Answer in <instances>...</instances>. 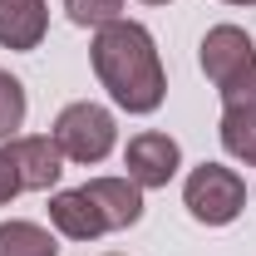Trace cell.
<instances>
[{
	"label": "cell",
	"instance_id": "cell-1",
	"mask_svg": "<svg viewBox=\"0 0 256 256\" xmlns=\"http://www.w3.org/2000/svg\"><path fill=\"white\" fill-rule=\"evenodd\" d=\"M89 64L94 79L108 89V98L124 114H158L168 98V74H162V54L148 25L138 20H114L94 30L89 40Z\"/></svg>",
	"mask_w": 256,
	"mask_h": 256
},
{
	"label": "cell",
	"instance_id": "cell-2",
	"mask_svg": "<svg viewBox=\"0 0 256 256\" xmlns=\"http://www.w3.org/2000/svg\"><path fill=\"white\" fill-rule=\"evenodd\" d=\"M50 138L60 143L64 162L94 168V162H104L118 148V118H114V108H104L94 98H74V104H64L60 114H54Z\"/></svg>",
	"mask_w": 256,
	"mask_h": 256
},
{
	"label": "cell",
	"instance_id": "cell-3",
	"mask_svg": "<svg viewBox=\"0 0 256 256\" xmlns=\"http://www.w3.org/2000/svg\"><path fill=\"white\" fill-rule=\"evenodd\" d=\"M182 207L202 226H232L246 212V178L226 162H197L182 178Z\"/></svg>",
	"mask_w": 256,
	"mask_h": 256
},
{
	"label": "cell",
	"instance_id": "cell-4",
	"mask_svg": "<svg viewBox=\"0 0 256 256\" xmlns=\"http://www.w3.org/2000/svg\"><path fill=\"white\" fill-rule=\"evenodd\" d=\"M124 178H133L143 192L153 188H168L172 178H178V168H182V148H178V138L172 133H158V128H143V133H133L124 148Z\"/></svg>",
	"mask_w": 256,
	"mask_h": 256
},
{
	"label": "cell",
	"instance_id": "cell-5",
	"mask_svg": "<svg viewBox=\"0 0 256 256\" xmlns=\"http://www.w3.org/2000/svg\"><path fill=\"white\" fill-rule=\"evenodd\" d=\"M197 64L212 79V89H222V84H232L236 74H246L256 64V40L242 25H212L197 44Z\"/></svg>",
	"mask_w": 256,
	"mask_h": 256
},
{
	"label": "cell",
	"instance_id": "cell-6",
	"mask_svg": "<svg viewBox=\"0 0 256 256\" xmlns=\"http://www.w3.org/2000/svg\"><path fill=\"white\" fill-rule=\"evenodd\" d=\"M5 148H10V158H15V168H20L25 192H50V188H60V178H64V153H60V143H54L50 133H15Z\"/></svg>",
	"mask_w": 256,
	"mask_h": 256
},
{
	"label": "cell",
	"instance_id": "cell-7",
	"mask_svg": "<svg viewBox=\"0 0 256 256\" xmlns=\"http://www.w3.org/2000/svg\"><path fill=\"white\" fill-rule=\"evenodd\" d=\"M50 226L60 236H69V242H98V236H108V222H104L98 202L84 188H60L50 197Z\"/></svg>",
	"mask_w": 256,
	"mask_h": 256
},
{
	"label": "cell",
	"instance_id": "cell-8",
	"mask_svg": "<svg viewBox=\"0 0 256 256\" xmlns=\"http://www.w3.org/2000/svg\"><path fill=\"white\" fill-rule=\"evenodd\" d=\"M50 34V5L44 0H0V50L30 54Z\"/></svg>",
	"mask_w": 256,
	"mask_h": 256
},
{
	"label": "cell",
	"instance_id": "cell-9",
	"mask_svg": "<svg viewBox=\"0 0 256 256\" xmlns=\"http://www.w3.org/2000/svg\"><path fill=\"white\" fill-rule=\"evenodd\" d=\"M84 192L98 202L108 232H128V226L143 222V188H138L133 178H89Z\"/></svg>",
	"mask_w": 256,
	"mask_h": 256
},
{
	"label": "cell",
	"instance_id": "cell-10",
	"mask_svg": "<svg viewBox=\"0 0 256 256\" xmlns=\"http://www.w3.org/2000/svg\"><path fill=\"white\" fill-rule=\"evenodd\" d=\"M217 138H222L226 158L256 168V108H252V104H232V108H222Z\"/></svg>",
	"mask_w": 256,
	"mask_h": 256
},
{
	"label": "cell",
	"instance_id": "cell-11",
	"mask_svg": "<svg viewBox=\"0 0 256 256\" xmlns=\"http://www.w3.org/2000/svg\"><path fill=\"white\" fill-rule=\"evenodd\" d=\"M0 256H60V242L50 226L30 222V217H10V222H0Z\"/></svg>",
	"mask_w": 256,
	"mask_h": 256
},
{
	"label": "cell",
	"instance_id": "cell-12",
	"mask_svg": "<svg viewBox=\"0 0 256 256\" xmlns=\"http://www.w3.org/2000/svg\"><path fill=\"white\" fill-rule=\"evenodd\" d=\"M25 114H30V98H25V84L0 69V143H10L20 128H25Z\"/></svg>",
	"mask_w": 256,
	"mask_h": 256
},
{
	"label": "cell",
	"instance_id": "cell-13",
	"mask_svg": "<svg viewBox=\"0 0 256 256\" xmlns=\"http://www.w3.org/2000/svg\"><path fill=\"white\" fill-rule=\"evenodd\" d=\"M124 5L128 0H64V15L79 30H104V25L124 20Z\"/></svg>",
	"mask_w": 256,
	"mask_h": 256
},
{
	"label": "cell",
	"instance_id": "cell-14",
	"mask_svg": "<svg viewBox=\"0 0 256 256\" xmlns=\"http://www.w3.org/2000/svg\"><path fill=\"white\" fill-rule=\"evenodd\" d=\"M217 98H222V108H232V104H252V108H256V64L246 69V74H236L232 84H222Z\"/></svg>",
	"mask_w": 256,
	"mask_h": 256
},
{
	"label": "cell",
	"instance_id": "cell-15",
	"mask_svg": "<svg viewBox=\"0 0 256 256\" xmlns=\"http://www.w3.org/2000/svg\"><path fill=\"white\" fill-rule=\"evenodd\" d=\"M20 192H25V182H20V168H15V158H10V148L0 143V207H10Z\"/></svg>",
	"mask_w": 256,
	"mask_h": 256
},
{
	"label": "cell",
	"instance_id": "cell-16",
	"mask_svg": "<svg viewBox=\"0 0 256 256\" xmlns=\"http://www.w3.org/2000/svg\"><path fill=\"white\" fill-rule=\"evenodd\" d=\"M222 5H256V0H222Z\"/></svg>",
	"mask_w": 256,
	"mask_h": 256
},
{
	"label": "cell",
	"instance_id": "cell-17",
	"mask_svg": "<svg viewBox=\"0 0 256 256\" xmlns=\"http://www.w3.org/2000/svg\"><path fill=\"white\" fill-rule=\"evenodd\" d=\"M143 5H168V0H143Z\"/></svg>",
	"mask_w": 256,
	"mask_h": 256
},
{
	"label": "cell",
	"instance_id": "cell-18",
	"mask_svg": "<svg viewBox=\"0 0 256 256\" xmlns=\"http://www.w3.org/2000/svg\"><path fill=\"white\" fill-rule=\"evenodd\" d=\"M108 256H124V252H108Z\"/></svg>",
	"mask_w": 256,
	"mask_h": 256
}]
</instances>
